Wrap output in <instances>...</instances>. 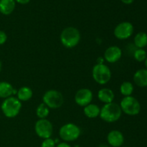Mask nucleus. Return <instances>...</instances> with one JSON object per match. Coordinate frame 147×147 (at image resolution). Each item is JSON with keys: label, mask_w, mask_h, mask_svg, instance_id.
Segmentation results:
<instances>
[{"label": "nucleus", "mask_w": 147, "mask_h": 147, "mask_svg": "<svg viewBox=\"0 0 147 147\" xmlns=\"http://www.w3.org/2000/svg\"><path fill=\"white\" fill-rule=\"evenodd\" d=\"M122 115V111L118 103H111L104 104L100 109V117L104 121L108 123H113L120 119Z\"/></svg>", "instance_id": "nucleus-1"}, {"label": "nucleus", "mask_w": 147, "mask_h": 147, "mask_svg": "<svg viewBox=\"0 0 147 147\" xmlns=\"http://www.w3.org/2000/svg\"><path fill=\"white\" fill-rule=\"evenodd\" d=\"M60 39L64 47L67 48H73L76 47L80 42V33L76 27H66L62 31Z\"/></svg>", "instance_id": "nucleus-2"}, {"label": "nucleus", "mask_w": 147, "mask_h": 147, "mask_svg": "<svg viewBox=\"0 0 147 147\" xmlns=\"http://www.w3.org/2000/svg\"><path fill=\"white\" fill-rule=\"evenodd\" d=\"M3 114L7 118H14L20 113L22 109V103L17 98L11 96L4 99L1 106Z\"/></svg>", "instance_id": "nucleus-3"}, {"label": "nucleus", "mask_w": 147, "mask_h": 147, "mask_svg": "<svg viewBox=\"0 0 147 147\" xmlns=\"http://www.w3.org/2000/svg\"><path fill=\"white\" fill-rule=\"evenodd\" d=\"M42 103L49 109H57L61 107L64 103V98L60 91L54 89L47 90L42 96Z\"/></svg>", "instance_id": "nucleus-4"}, {"label": "nucleus", "mask_w": 147, "mask_h": 147, "mask_svg": "<svg viewBox=\"0 0 147 147\" xmlns=\"http://www.w3.org/2000/svg\"><path fill=\"white\" fill-rule=\"evenodd\" d=\"M92 76L95 81L100 85H105L111 78V71L109 66L103 64H96L92 69Z\"/></svg>", "instance_id": "nucleus-5"}, {"label": "nucleus", "mask_w": 147, "mask_h": 147, "mask_svg": "<svg viewBox=\"0 0 147 147\" xmlns=\"http://www.w3.org/2000/svg\"><path fill=\"white\" fill-rule=\"evenodd\" d=\"M119 106L122 112L128 116H136L141 111L140 103L136 98L131 96L123 98Z\"/></svg>", "instance_id": "nucleus-6"}, {"label": "nucleus", "mask_w": 147, "mask_h": 147, "mask_svg": "<svg viewBox=\"0 0 147 147\" xmlns=\"http://www.w3.org/2000/svg\"><path fill=\"white\" fill-rule=\"evenodd\" d=\"M80 129L76 124L68 123L64 124L59 130L60 137L65 142H74L80 136Z\"/></svg>", "instance_id": "nucleus-7"}, {"label": "nucleus", "mask_w": 147, "mask_h": 147, "mask_svg": "<svg viewBox=\"0 0 147 147\" xmlns=\"http://www.w3.org/2000/svg\"><path fill=\"white\" fill-rule=\"evenodd\" d=\"M34 131L41 139H49L53 133V126L51 122L47 119H39L34 125Z\"/></svg>", "instance_id": "nucleus-8"}, {"label": "nucleus", "mask_w": 147, "mask_h": 147, "mask_svg": "<svg viewBox=\"0 0 147 147\" xmlns=\"http://www.w3.org/2000/svg\"><path fill=\"white\" fill-rule=\"evenodd\" d=\"M134 33V26L129 22H122L116 25L113 30L114 36L120 40L129 38Z\"/></svg>", "instance_id": "nucleus-9"}, {"label": "nucleus", "mask_w": 147, "mask_h": 147, "mask_svg": "<svg viewBox=\"0 0 147 147\" xmlns=\"http://www.w3.org/2000/svg\"><path fill=\"white\" fill-rule=\"evenodd\" d=\"M93 92L88 88H81L76 92L75 95V101L78 106L85 107L91 103L93 100Z\"/></svg>", "instance_id": "nucleus-10"}, {"label": "nucleus", "mask_w": 147, "mask_h": 147, "mask_svg": "<svg viewBox=\"0 0 147 147\" xmlns=\"http://www.w3.org/2000/svg\"><path fill=\"white\" fill-rule=\"evenodd\" d=\"M122 56V50L119 47L112 45L108 47L104 53V60L109 63L119 61Z\"/></svg>", "instance_id": "nucleus-11"}, {"label": "nucleus", "mask_w": 147, "mask_h": 147, "mask_svg": "<svg viewBox=\"0 0 147 147\" xmlns=\"http://www.w3.org/2000/svg\"><path fill=\"white\" fill-rule=\"evenodd\" d=\"M107 141L111 147H121L124 143V136L120 131L112 130L108 134Z\"/></svg>", "instance_id": "nucleus-12"}, {"label": "nucleus", "mask_w": 147, "mask_h": 147, "mask_svg": "<svg viewBox=\"0 0 147 147\" xmlns=\"http://www.w3.org/2000/svg\"><path fill=\"white\" fill-rule=\"evenodd\" d=\"M17 93V90L13 88L12 85L8 82H0V98L6 99L13 96Z\"/></svg>", "instance_id": "nucleus-13"}, {"label": "nucleus", "mask_w": 147, "mask_h": 147, "mask_svg": "<svg viewBox=\"0 0 147 147\" xmlns=\"http://www.w3.org/2000/svg\"><path fill=\"white\" fill-rule=\"evenodd\" d=\"M98 98L102 103L107 104L113 101L115 95L111 89L108 88H103L98 92Z\"/></svg>", "instance_id": "nucleus-14"}, {"label": "nucleus", "mask_w": 147, "mask_h": 147, "mask_svg": "<svg viewBox=\"0 0 147 147\" xmlns=\"http://www.w3.org/2000/svg\"><path fill=\"white\" fill-rule=\"evenodd\" d=\"M134 81L135 84L141 88L147 87V70L140 69L134 75Z\"/></svg>", "instance_id": "nucleus-15"}, {"label": "nucleus", "mask_w": 147, "mask_h": 147, "mask_svg": "<svg viewBox=\"0 0 147 147\" xmlns=\"http://www.w3.org/2000/svg\"><path fill=\"white\" fill-rule=\"evenodd\" d=\"M16 7L14 0H0V12L4 15H9L14 11Z\"/></svg>", "instance_id": "nucleus-16"}, {"label": "nucleus", "mask_w": 147, "mask_h": 147, "mask_svg": "<svg viewBox=\"0 0 147 147\" xmlns=\"http://www.w3.org/2000/svg\"><path fill=\"white\" fill-rule=\"evenodd\" d=\"M83 112L86 117L89 118V119H95L100 116V108L98 105L94 104V103H90L85 106Z\"/></svg>", "instance_id": "nucleus-17"}, {"label": "nucleus", "mask_w": 147, "mask_h": 147, "mask_svg": "<svg viewBox=\"0 0 147 147\" xmlns=\"http://www.w3.org/2000/svg\"><path fill=\"white\" fill-rule=\"evenodd\" d=\"M17 98L20 101H27L32 97L33 91L30 88L27 86H23L17 90Z\"/></svg>", "instance_id": "nucleus-18"}, {"label": "nucleus", "mask_w": 147, "mask_h": 147, "mask_svg": "<svg viewBox=\"0 0 147 147\" xmlns=\"http://www.w3.org/2000/svg\"><path fill=\"white\" fill-rule=\"evenodd\" d=\"M134 45L137 48L144 49V47L147 46V34L144 32H138L135 35L134 40Z\"/></svg>", "instance_id": "nucleus-19"}, {"label": "nucleus", "mask_w": 147, "mask_h": 147, "mask_svg": "<svg viewBox=\"0 0 147 147\" xmlns=\"http://www.w3.org/2000/svg\"><path fill=\"white\" fill-rule=\"evenodd\" d=\"M134 86L131 82L125 81L120 86V92L124 97L130 96L134 92Z\"/></svg>", "instance_id": "nucleus-20"}, {"label": "nucleus", "mask_w": 147, "mask_h": 147, "mask_svg": "<svg viewBox=\"0 0 147 147\" xmlns=\"http://www.w3.org/2000/svg\"><path fill=\"white\" fill-rule=\"evenodd\" d=\"M49 113H50V109L44 103H40L36 109V114L40 119H46L48 116Z\"/></svg>", "instance_id": "nucleus-21"}, {"label": "nucleus", "mask_w": 147, "mask_h": 147, "mask_svg": "<svg viewBox=\"0 0 147 147\" xmlns=\"http://www.w3.org/2000/svg\"><path fill=\"white\" fill-rule=\"evenodd\" d=\"M147 57L146 52L144 49L137 48L134 53V57L136 61L142 63V62L145 61Z\"/></svg>", "instance_id": "nucleus-22"}, {"label": "nucleus", "mask_w": 147, "mask_h": 147, "mask_svg": "<svg viewBox=\"0 0 147 147\" xmlns=\"http://www.w3.org/2000/svg\"><path fill=\"white\" fill-rule=\"evenodd\" d=\"M56 144L55 140H53L51 138L44 139L41 144V147H55Z\"/></svg>", "instance_id": "nucleus-23"}, {"label": "nucleus", "mask_w": 147, "mask_h": 147, "mask_svg": "<svg viewBox=\"0 0 147 147\" xmlns=\"http://www.w3.org/2000/svg\"><path fill=\"white\" fill-rule=\"evenodd\" d=\"M7 35L4 31L0 30V45H2L7 42Z\"/></svg>", "instance_id": "nucleus-24"}, {"label": "nucleus", "mask_w": 147, "mask_h": 147, "mask_svg": "<svg viewBox=\"0 0 147 147\" xmlns=\"http://www.w3.org/2000/svg\"><path fill=\"white\" fill-rule=\"evenodd\" d=\"M55 147H71L69 144H67V142H60L59 144H57L56 145Z\"/></svg>", "instance_id": "nucleus-25"}, {"label": "nucleus", "mask_w": 147, "mask_h": 147, "mask_svg": "<svg viewBox=\"0 0 147 147\" xmlns=\"http://www.w3.org/2000/svg\"><path fill=\"white\" fill-rule=\"evenodd\" d=\"M15 2L19 3L20 4H27L30 2V0H14Z\"/></svg>", "instance_id": "nucleus-26"}, {"label": "nucleus", "mask_w": 147, "mask_h": 147, "mask_svg": "<svg viewBox=\"0 0 147 147\" xmlns=\"http://www.w3.org/2000/svg\"><path fill=\"white\" fill-rule=\"evenodd\" d=\"M121 1L125 4H131L134 2V0H121Z\"/></svg>", "instance_id": "nucleus-27"}, {"label": "nucleus", "mask_w": 147, "mask_h": 147, "mask_svg": "<svg viewBox=\"0 0 147 147\" xmlns=\"http://www.w3.org/2000/svg\"><path fill=\"white\" fill-rule=\"evenodd\" d=\"M103 61H104V60H103L101 57H98V58L97 59V64H103Z\"/></svg>", "instance_id": "nucleus-28"}, {"label": "nucleus", "mask_w": 147, "mask_h": 147, "mask_svg": "<svg viewBox=\"0 0 147 147\" xmlns=\"http://www.w3.org/2000/svg\"><path fill=\"white\" fill-rule=\"evenodd\" d=\"M98 147H111V146H108V145H106V144H101V145H100Z\"/></svg>", "instance_id": "nucleus-29"}, {"label": "nucleus", "mask_w": 147, "mask_h": 147, "mask_svg": "<svg viewBox=\"0 0 147 147\" xmlns=\"http://www.w3.org/2000/svg\"><path fill=\"white\" fill-rule=\"evenodd\" d=\"M145 66H146V69L147 70V57H146V60H145Z\"/></svg>", "instance_id": "nucleus-30"}, {"label": "nucleus", "mask_w": 147, "mask_h": 147, "mask_svg": "<svg viewBox=\"0 0 147 147\" xmlns=\"http://www.w3.org/2000/svg\"><path fill=\"white\" fill-rule=\"evenodd\" d=\"M1 67H2V65H1V62L0 61V73H1Z\"/></svg>", "instance_id": "nucleus-31"}, {"label": "nucleus", "mask_w": 147, "mask_h": 147, "mask_svg": "<svg viewBox=\"0 0 147 147\" xmlns=\"http://www.w3.org/2000/svg\"><path fill=\"white\" fill-rule=\"evenodd\" d=\"M125 147H127V146H125Z\"/></svg>", "instance_id": "nucleus-32"}]
</instances>
